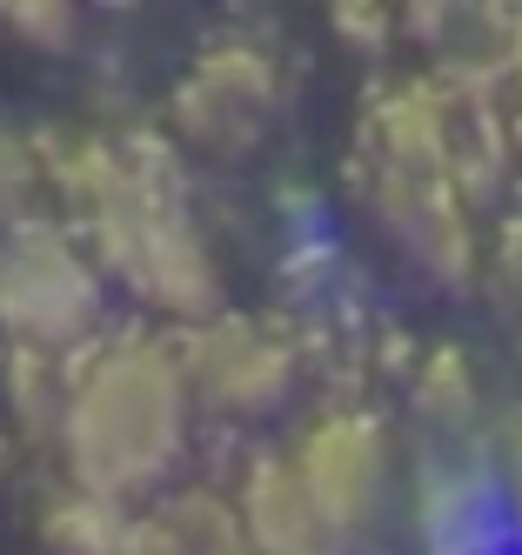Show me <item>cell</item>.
Masks as SVG:
<instances>
[{
	"mask_svg": "<svg viewBox=\"0 0 522 555\" xmlns=\"http://www.w3.org/2000/svg\"><path fill=\"white\" fill-rule=\"evenodd\" d=\"M40 175L54 181L67 221L88 234V248L101 255L107 282L128 295L148 322L161 328H201L228 314V288L208 234L194 228L181 208V194L168 188L141 147L94 141V134H67L40 154Z\"/></svg>",
	"mask_w": 522,
	"mask_h": 555,
	"instance_id": "6da1fadb",
	"label": "cell"
},
{
	"mask_svg": "<svg viewBox=\"0 0 522 555\" xmlns=\"http://www.w3.org/2000/svg\"><path fill=\"white\" fill-rule=\"evenodd\" d=\"M194 428L201 409L181 369V341L154 328H114L88 354H74L54 455L67 489L101 495L114 508H141L181 489Z\"/></svg>",
	"mask_w": 522,
	"mask_h": 555,
	"instance_id": "7a4b0ae2",
	"label": "cell"
},
{
	"mask_svg": "<svg viewBox=\"0 0 522 555\" xmlns=\"http://www.w3.org/2000/svg\"><path fill=\"white\" fill-rule=\"evenodd\" d=\"M107 268L88 234L61 215H21L0 228V341L34 354H88L107 328Z\"/></svg>",
	"mask_w": 522,
	"mask_h": 555,
	"instance_id": "3957f363",
	"label": "cell"
},
{
	"mask_svg": "<svg viewBox=\"0 0 522 555\" xmlns=\"http://www.w3.org/2000/svg\"><path fill=\"white\" fill-rule=\"evenodd\" d=\"M175 341H181V369H188L201 422L262 428V422L295 409L308 362L275 322H255V314H215V322H201V328H188Z\"/></svg>",
	"mask_w": 522,
	"mask_h": 555,
	"instance_id": "277c9868",
	"label": "cell"
},
{
	"mask_svg": "<svg viewBox=\"0 0 522 555\" xmlns=\"http://www.w3.org/2000/svg\"><path fill=\"white\" fill-rule=\"evenodd\" d=\"M302 482L321 508V529H329L335 555L361 548L382 522H389V502H395V442L389 428L369 409H329L315 415L295 442H289Z\"/></svg>",
	"mask_w": 522,
	"mask_h": 555,
	"instance_id": "5b68a950",
	"label": "cell"
},
{
	"mask_svg": "<svg viewBox=\"0 0 522 555\" xmlns=\"http://www.w3.org/2000/svg\"><path fill=\"white\" fill-rule=\"evenodd\" d=\"M281 114V74L268 54L221 41L208 48L168 94V134L201 162H241L255 154Z\"/></svg>",
	"mask_w": 522,
	"mask_h": 555,
	"instance_id": "8992f818",
	"label": "cell"
},
{
	"mask_svg": "<svg viewBox=\"0 0 522 555\" xmlns=\"http://www.w3.org/2000/svg\"><path fill=\"white\" fill-rule=\"evenodd\" d=\"M361 208H369L375 234L422 274V282H435V288H469L475 282L482 255H475L469 194L456 181L389 168V162H361Z\"/></svg>",
	"mask_w": 522,
	"mask_h": 555,
	"instance_id": "52a82bcc",
	"label": "cell"
},
{
	"mask_svg": "<svg viewBox=\"0 0 522 555\" xmlns=\"http://www.w3.org/2000/svg\"><path fill=\"white\" fill-rule=\"evenodd\" d=\"M228 502L241 515V529H249L255 555H335L329 529H321V508H315L289 449H255L249 468L234 475Z\"/></svg>",
	"mask_w": 522,
	"mask_h": 555,
	"instance_id": "ba28073f",
	"label": "cell"
},
{
	"mask_svg": "<svg viewBox=\"0 0 522 555\" xmlns=\"http://www.w3.org/2000/svg\"><path fill=\"white\" fill-rule=\"evenodd\" d=\"M120 555H255V542L221 489L181 482L128 515V548Z\"/></svg>",
	"mask_w": 522,
	"mask_h": 555,
	"instance_id": "9c48e42d",
	"label": "cell"
},
{
	"mask_svg": "<svg viewBox=\"0 0 522 555\" xmlns=\"http://www.w3.org/2000/svg\"><path fill=\"white\" fill-rule=\"evenodd\" d=\"M67 354H34V348H0V395H8L14 422L34 442L54 449L61 435V409H67Z\"/></svg>",
	"mask_w": 522,
	"mask_h": 555,
	"instance_id": "30bf717a",
	"label": "cell"
},
{
	"mask_svg": "<svg viewBox=\"0 0 522 555\" xmlns=\"http://www.w3.org/2000/svg\"><path fill=\"white\" fill-rule=\"evenodd\" d=\"M416 415L435 442H469L475 422H482V388H475V369L462 354H429L416 369Z\"/></svg>",
	"mask_w": 522,
	"mask_h": 555,
	"instance_id": "8fae6325",
	"label": "cell"
},
{
	"mask_svg": "<svg viewBox=\"0 0 522 555\" xmlns=\"http://www.w3.org/2000/svg\"><path fill=\"white\" fill-rule=\"evenodd\" d=\"M0 34L27 54H67L80 34V0H0Z\"/></svg>",
	"mask_w": 522,
	"mask_h": 555,
	"instance_id": "7c38bea8",
	"label": "cell"
},
{
	"mask_svg": "<svg viewBox=\"0 0 522 555\" xmlns=\"http://www.w3.org/2000/svg\"><path fill=\"white\" fill-rule=\"evenodd\" d=\"M34 188H40V154L14 128H0V228L34 215Z\"/></svg>",
	"mask_w": 522,
	"mask_h": 555,
	"instance_id": "4fadbf2b",
	"label": "cell"
},
{
	"mask_svg": "<svg viewBox=\"0 0 522 555\" xmlns=\"http://www.w3.org/2000/svg\"><path fill=\"white\" fill-rule=\"evenodd\" d=\"M502 81H509V94L522 107V14H515V34H509V54H502Z\"/></svg>",
	"mask_w": 522,
	"mask_h": 555,
	"instance_id": "5bb4252c",
	"label": "cell"
},
{
	"mask_svg": "<svg viewBox=\"0 0 522 555\" xmlns=\"http://www.w3.org/2000/svg\"><path fill=\"white\" fill-rule=\"evenodd\" d=\"M509 482H515V495H522V415H515V428H509Z\"/></svg>",
	"mask_w": 522,
	"mask_h": 555,
	"instance_id": "9a60e30c",
	"label": "cell"
}]
</instances>
